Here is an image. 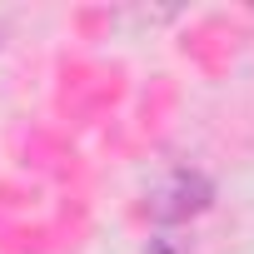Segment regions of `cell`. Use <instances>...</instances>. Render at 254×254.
<instances>
[{"mask_svg": "<svg viewBox=\"0 0 254 254\" xmlns=\"http://www.w3.org/2000/svg\"><path fill=\"white\" fill-rule=\"evenodd\" d=\"M209 199H214V185L204 180V175H190V170H180L165 190H160V199H155V219H165V224H175V219H190V214H199V209H209Z\"/></svg>", "mask_w": 254, "mask_h": 254, "instance_id": "cell-1", "label": "cell"}, {"mask_svg": "<svg viewBox=\"0 0 254 254\" xmlns=\"http://www.w3.org/2000/svg\"><path fill=\"white\" fill-rule=\"evenodd\" d=\"M160 254H175V249H160Z\"/></svg>", "mask_w": 254, "mask_h": 254, "instance_id": "cell-2", "label": "cell"}]
</instances>
